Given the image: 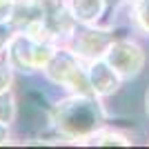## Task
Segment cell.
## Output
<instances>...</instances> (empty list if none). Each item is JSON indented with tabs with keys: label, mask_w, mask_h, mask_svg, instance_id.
Wrapping results in <instances>:
<instances>
[{
	"label": "cell",
	"mask_w": 149,
	"mask_h": 149,
	"mask_svg": "<svg viewBox=\"0 0 149 149\" xmlns=\"http://www.w3.org/2000/svg\"><path fill=\"white\" fill-rule=\"evenodd\" d=\"M45 80L62 89L65 93H85V96H96L91 89L87 76V65L69 49L67 45H58L54 56L40 71Z\"/></svg>",
	"instance_id": "7a4b0ae2"
},
{
	"label": "cell",
	"mask_w": 149,
	"mask_h": 149,
	"mask_svg": "<svg viewBox=\"0 0 149 149\" xmlns=\"http://www.w3.org/2000/svg\"><path fill=\"white\" fill-rule=\"evenodd\" d=\"M143 109H145V116L149 118V87L145 89V96H143Z\"/></svg>",
	"instance_id": "ac0fdd59"
},
{
	"label": "cell",
	"mask_w": 149,
	"mask_h": 149,
	"mask_svg": "<svg viewBox=\"0 0 149 149\" xmlns=\"http://www.w3.org/2000/svg\"><path fill=\"white\" fill-rule=\"evenodd\" d=\"M38 20H42V11L38 9V5L33 0H16L11 18H9L13 29H27L29 25L38 22Z\"/></svg>",
	"instance_id": "9c48e42d"
},
{
	"label": "cell",
	"mask_w": 149,
	"mask_h": 149,
	"mask_svg": "<svg viewBox=\"0 0 149 149\" xmlns=\"http://www.w3.org/2000/svg\"><path fill=\"white\" fill-rule=\"evenodd\" d=\"M105 60L118 71V76L125 82H131L136 78H140L145 67H147V49L136 36H131V31L120 33L109 45Z\"/></svg>",
	"instance_id": "277c9868"
},
{
	"label": "cell",
	"mask_w": 149,
	"mask_h": 149,
	"mask_svg": "<svg viewBox=\"0 0 149 149\" xmlns=\"http://www.w3.org/2000/svg\"><path fill=\"white\" fill-rule=\"evenodd\" d=\"M16 138H13V129L11 125H5L0 123V147H7V145H11Z\"/></svg>",
	"instance_id": "9a60e30c"
},
{
	"label": "cell",
	"mask_w": 149,
	"mask_h": 149,
	"mask_svg": "<svg viewBox=\"0 0 149 149\" xmlns=\"http://www.w3.org/2000/svg\"><path fill=\"white\" fill-rule=\"evenodd\" d=\"M51 127L67 143L82 145L109 120L105 100L85 93H65L49 107Z\"/></svg>",
	"instance_id": "6da1fadb"
},
{
	"label": "cell",
	"mask_w": 149,
	"mask_h": 149,
	"mask_svg": "<svg viewBox=\"0 0 149 149\" xmlns=\"http://www.w3.org/2000/svg\"><path fill=\"white\" fill-rule=\"evenodd\" d=\"M87 76H89L93 93H96L98 98H102V100L113 98L125 85V80L118 76V71H116L105 58L87 62Z\"/></svg>",
	"instance_id": "8992f818"
},
{
	"label": "cell",
	"mask_w": 149,
	"mask_h": 149,
	"mask_svg": "<svg viewBox=\"0 0 149 149\" xmlns=\"http://www.w3.org/2000/svg\"><path fill=\"white\" fill-rule=\"evenodd\" d=\"M134 143H136V140H134V134H131V131L105 123L82 145H85V147H131Z\"/></svg>",
	"instance_id": "52a82bcc"
},
{
	"label": "cell",
	"mask_w": 149,
	"mask_h": 149,
	"mask_svg": "<svg viewBox=\"0 0 149 149\" xmlns=\"http://www.w3.org/2000/svg\"><path fill=\"white\" fill-rule=\"evenodd\" d=\"M13 25L9 22V20H0V56L5 54V49H7V45H9V40H11V36H13Z\"/></svg>",
	"instance_id": "4fadbf2b"
},
{
	"label": "cell",
	"mask_w": 149,
	"mask_h": 149,
	"mask_svg": "<svg viewBox=\"0 0 149 149\" xmlns=\"http://www.w3.org/2000/svg\"><path fill=\"white\" fill-rule=\"evenodd\" d=\"M20 116V102H18V93L16 89H9V91L0 93V123L5 125H16Z\"/></svg>",
	"instance_id": "8fae6325"
},
{
	"label": "cell",
	"mask_w": 149,
	"mask_h": 149,
	"mask_svg": "<svg viewBox=\"0 0 149 149\" xmlns=\"http://www.w3.org/2000/svg\"><path fill=\"white\" fill-rule=\"evenodd\" d=\"M67 7L78 25H100L107 18L105 0H67Z\"/></svg>",
	"instance_id": "ba28073f"
},
{
	"label": "cell",
	"mask_w": 149,
	"mask_h": 149,
	"mask_svg": "<svg viewBox=\"0 0 149 149\" xmlns=\"http://www.w3.org/2000/svg\"><path fill=\"white\" fill-rule=\"evenodd\" d=\"M147 145H149V138H147Z\"/></svg>",
	"instance_id": "d6986e66"
},
{
	"label": "cell",
	"mask_w": 149,
	"mask_h": 149,
	"mask_svg": "<svg viewBox=\"0 0 149 149\" xmlns=\"http://www.w3.org/2000/svg\"><path fill=\"white\" fill-rule=\"evenodd\" d=\"M105 5H107V16H113L127 5V0H105Z\"/></svg>",
	"instance_id": "e0dca14e"
},
{
	"label": "cell",
	"mask_w": 149,
	"mask_h": 149,
	"mask_svg": "<svg viewBox=\"0 0 149 149\" xmlns=\"http://www.w3.org/2000/svg\"><path fill=\"white\" fill-rule=\"evenodd\" d=\"M16 87V74L13 69L5 62V58L0 56V93L2 91H9V89Z\"/></svg>",
	"instance_id": "7c38bea8"
},
{
	"label": "cell",
	"mask_w": 149,
	"mask_h": 149,
	"mask_svg": "<svg viewBox=\"0 0 149 149\" xmlns=\"http://www.w3.org/2000/svg\"><path fill=\"white\" fill-rule=\"evenodd\" d=\"M118 31H120V25H109V22H100V25H78L65 45L87 65V62H91V60L105 58L109 45L120 36Z\"/></svg>",
	"instance_id": "3957f363"
},
{
	"label": "cell",
	"mask_w": 149,
	"mask_h": 149,
	"mask_svg": "<svg viewBox=\"0 0 149 149\" xmlns=\"http://www.w3.org/2000/svg\"><path fill=\"white\" fill-rule=\"evenodd\" d=\"M5 62L13 69L16 76H36L40 74L36 67V40L22 29L13 31L11 40L7 45L5 54H2Z\"/></svg>",
	"instance_id": "5b68a950"
},
{
	"label": "cell",
	"mask_w": 149,
	"mask_h": 149,
	"mask_svg": "<svg viewBox=\"0 0 149 149\" xmlns=\"http://www.w3.org/2000/svg\"><path fill=\"white\" fill-rule=\"evenodd\" d=\"M13 5H16V0H0V20H9L11 18Z\"/></svg>",
	"instance_id": "2e32d148"
},
{
	"label": "cell",
	"mask_w": 149,
	"mask_h": 149,
	"mask_svg": "<svg viewBox=\"0 0 149 149\" xmlns=\"http://www.w3.org/2000/svg\"><path fill=\"white\" fill-rule=\"evenodd\" d=\"M33 2H36L38 9L42 11V16H45V13L56 11V9H60V7L67 5V0H33Z\"/></svg>",
	"instance_id": "5bb4252c"
},
{
	"label": "cell",
	"mask_w": 149,
	"mask_h": 149,
	"mask_svg": "<svg viewBox=\"0 0 149 149\" xmlns=\"http://www.w3.org/2000/svg\"><path fill=\"white\" fill-rule=\"evenodd\" d=\"M127 16L131 31L149 38V0H127Z\"/></svg>",
	"instance_id": "30bf717a"
}]
</instances>
